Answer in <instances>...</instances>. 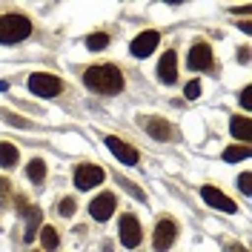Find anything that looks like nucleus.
<instances>
[{
	"label": "nucleus",
	"mask_w": 252,
	"mask_h": 252,
	"mask_svg": "<svg viewBox=\"0 0 252 252\" xmlns=\"http://www.w3.org/2000/svg\"><path fill=\"white\" fill-rule=\"evenodd\" d=\"M83 83H86V89H92L97 94H118V92H124V72L115 63L89 66L83 72Z\"/></svg>",
	"instance_id": "obj_1"
},
{
	"label": "nucleus",
	"mask_w": 252,
	"mask_h": 252,
	"mask_svg": "<svg viewBox=\"0 0 252 252\" xmlns=\"http://www.w3.org/2000/svg\"><path fill=\"white\" fill-rule=\"evenodd\" d=\"M32 34V20L26 15H0V43L15 46Z\"/></svg>",
	"instance_id": "obj_2"
},
{
	"label": "nucleus",
	"mask_w": 252,
	"mask_h": 252,
	"mask_svg": "<svg viewBox=\"0 0 252 252\" xmlns=\"http://www.w3.org/2000/svg\"><path fill=\"white\" fill-rule=\"evenodd\" d=\"M29 92L37 97H58L63 92V80L49 75V72H34L29 78Z\"/></svg>",
	"instance_id": "obj_3"
},
{
	"label": "nucleus",
	"mask_w": 252,
	"mask_h": 252,
	"mask_svg": "<svg viewBox=\"0 0 252 252\" xmlns=\"http://www.w3.org/2000/svg\"><path fill=\"white\" fill-rule=\"evenodd\" d=\"M103 178H106V172H103L100 166H94V163H80L78 169H75V187L86 192V189L103 184Z\"/></svg>",
	"instance_id": "obj_4"
},
{
	"label": "nucleus",
	"mask_w": 252,
	"mask_h": 252,
	"mask_svg": "<svg viewBox=\"0 0 252 252\" xmlns=\"http://www.w3.org/2000/svg\"><path fill=\"white\" fill-rule=\"evenodd\" d=\"M141 241H143V229H141V223H138V218L135 215H124L121 218V244H124L126 250H135Z\"/></svg>",
	"instance_id": "obj_5"
},
{
	"label": "nucleus",
	"mask_w": 252,
	"mask_h": 252,
	"mask_svg": "<svg viewBox=\"0 0 252 252\" xmlns=\"http://www.w3.org/2000/svg\"><path fill=\"white\" fill-rule=\"evenodd\" d=\"M175 238H178V226H175V220L172 218H163L155 226V238H152L155 252H166L175 244Z\"/></svg>",
	"instance_id": "obj_6"
},
{
	"label": "nucleus",
	"mask_w": 252,
	"mask_h": 252,
	"mask_svg": "<svg viewBox=\"0 0 252 252\" xmlns=\"http://www.w3.org/2000/svg\"><path fill=\"white\" fill-rule=\"evenodd\" d=\"M158 43H160V34H158L155 29H149V32H141V34L132 40L129 52H132L135 58H149V55L158 49Z\"/></svg>",
	"instance_id": "obj_7"
},
{
	"label": "nucleus",
	"mask_w": 252,
	"mask_h": 252,
	"mask_svg": "<svg viewBox=\"0 0 252 252\" xmlns=\"http://www.w3.org/2000/svg\"><path fill=\"white\" fill-rule=\"evenodd\" d=\"M106 149H109L121 163H126V166H135V163H138V149L129 146L126 141H121V138H112L109 135V138H106Z\"/></svg>",
	"instance_id": "obj_8"
},
{
	"label": "nucleus",
	"mask_w": 252,
	"mask_h": 252,
	"mask_svg": "<svg viewBox=\"0 0 252 252\" xmlns=\"http://www.w3.org/2000/svg\"><path fill=\"white\" fill-rule=\"evenodd\" d=\"M89 212H92L94 220H109L112 215H115V195H112V192L97 195L92 204H89Z\"/></svg>",
	"instance_id": "obj_9"
},
{
	"label": "nucleus",
	"mask_w": 252,
	"mask_h": 252,
	"mask_svg": "<svg viewBox=\"0 0 252 252\" xmlns=\"http://www.w3.org/2000/svg\"><path fill=\"white\" fill-rule=\"evenodd\" d=\"M201 198H204L212 209H220V212H235V209H238V206L232 204V201H229L218 187H204V189H201Z\"/></svg>",
	"instance_id": "obj_10"
},
{
	"label": "nucleus",
	"mask_w": 252,
	"mask_h": 252,
	"mask_svg": "<svg viewBox=\"0 0 252 252\" xmlns=\"http://www.w3.org/2000/svg\"><path fill=\"white\" fill-rule=\"evenodd\" d=\"M209 66H212V49H209V43H195L189 49V69L204 72Z\"/></svg>",
	"instance_id": "obj_11"
},
{
	"label": "nucleus",
	"mask_w": 252,
	"mask_h": 252,
	"mask_svg": "<svg viewBox=\"0 0 252 252\" xmlns=\"http://www.w3.org/2000/svg\"><path fill=\"white\" fill-rule=\"evenodd\" d=\"M158 78L163 80V83H175L178 80V55H175L172 49L163 52V58L158 63Z\"/></svg>",
	"instance_id": "obj_12"
},
{
	"label": "nucleus",
	"mask_w": 252,
	"mask_h": 252,
	"mask_svg": "<svg viewBox=\"0 0 252 252\" xmlns=\"http://www.w3.org/2000/svg\"><path fill=\"white\" fill-rule=\"evenodd\" d=\"M143 129L155 141H172V126L166 124L163 118H143Z\"/></svg>",
	"instance_id": "obj_13"
},
{
	"label": "nucleus",
	"mask_w": 252,
	"mask_h": 252,
	"mask_svg": "<svg viewBox=\"0 0 252 252\" xmlns=\"http://www.w3.org/2000/svg\"><path fill=\"white\" fill-rule=\"evenodd\" d=\"M23 215H26V244H29L32 238H34V232L43 226V223H40V220H43V212H40V206L29 204V206H23Z\"/></svg>",
	"instance_id": "obj_14"
},
{
	"label": "nucleus",
	"mask_w": 252,
	"mask_h": 252,
	"mask_svg": "<svg viewBox=\"0 0 252 252\" xmlns=\"http://www.w3.org/2000/svg\"><path fill=\"white\" fill-rule=\"evenodd\" d=\"M229 129H232V135H235L238 141H244V146H250V138H252V124L247 115H235L232 121H229Z\"/></svg>",
	"instance_id": "obj_15"
},
{
	"label": "nucleus",
	"mask_w": 252,
	"mask_h": 252,
	"mask_svg": "<svg viewBox=\"0 0 252 252\" xmlns=\"http://www.w3.org/2000/svg\"><path fill=\"white\" fill-rule=\"evenodd\" d=\"M17 158H20V152H17L15 143H0V169H12V166H17Z\"/></svg>",
	"instance_id": "obj_16"
},
{
	"label": "nucleus",
	"mask_w": 252,
	"mask_h": 252,
	"mask_svg": "<svg viewBox=\"0 0 252 252\" xmlns=\"http://www.w3.org/2000/svg\"><path fill=\"white\" fill-rule=\"evenodd\" d=\"M26 178H29L32 184H43V178H46V163H43V158L29 160V166H26Z\"/></svg>",
	"instance_id": "obj_17"
},
{
	"label": "nucleus",
	"mask_w": 252,
	"mask_h": 252,
	"mask_svg": "<svg viewBox=\"0 0 252 252\" xmlns=\"http://www.w3.org/2000/svg\"><path fill=\"white\" fill-rule=\"evenodd\" d=\"M250 155H252V149L241 143V146H229V149L223 152V160H226V163H238V160H247Z\"/></svg>",
	"instance_id": "obj_18"
},
{
	"label": "nucleus",
	"mask_w": 252,
	"mask_h": 252,
	"mask_svg": "<svg viewBox=\"0 0 252 252\" xmlns=\"http://www.w3.org/2000/svg\"><path fill=\"white\" fill-rule=\"evenodd\" d=\"M40 244H43V250H46V252L58 250L61 238H58V232H55V226H43V229H40Z\"/></svg>",
	"instance_id": "obj_19"
},
{
	"label": "nucleus",
	"mask_w": 252,
	"mask_h": 252,
	"mask_svg": "<svg viewBox=\"0 0 252 252\" xmlns=\"http://www.w3.org/2000/svg\"><path fill=\"white\" fill-rule=\"evenodd\" d=\"M86 46L92 49V52L106 49V46H109V34H106V32H94V34H89V37H86Z\"/></svg>",
	"instance_id": "obj_20"
},
{
	"label": "nucleus",
	"mask_w": 252,
	"mask_h": 252,
	"mask_svg": "<svg viewBox=\"0 0 252 252\" xmlns=\"http://www.w3.org/2000/svg\"><path fill=\"white\" fill-rule=\"evenodd\" d=\"M75 209H78V201H75V198H63L61 206H58V212H61L63 218H72V215H75Z\"/></svg>",
	"instance_id": "obj_21"
},
{
	"label": "nucleus",
	"mask_w": 252,
	"mask_h": 252,
	"mask_svg": "<svg viewBox=\"0 0 252 252\" xmlns=\"http://www.w3.org/2000/svg\"><path fill=\"white\" fill-rule=\"evenodd\" d=\"M0 118H3L6 124H12V126H29L26 118H17L15 112H9V109H0Z\"/></svg>",
	"instance_id": "obj_22"
},
{
	"label": "nucleus",
	"mask_w": 252,
	"mask_h": 252,
	"mask_svg": "<svg viewBox=\"0 0 252 252\" xmlns=\"http://www.w3.org/2000/svg\"><path fill=\"white\" fill-rule=\"evenodd\" d=\"M118 184H121V187H124L126 192H132V195H135L138 201H143V198H146V195H143V189H138V187H135V184H129L126 178H118Z\"/></svg>",
	"instance_id": "obj_23"
},
{
	"label": "nucleus",
	"mask_w": 252,
	"mask_h": 252,
	"mask_svg": "<svg viewBox=\"0 0 252 252\" xmlns=\"http://www.w3.org/2000/svg\"><path fill=\"white\" fill-rule=\"evenodd\" d=\"M184 94H187L189 100H195V97L201 94V80H189V83H187V89H184Z\"/></svg>",
	"instance_id": "obj_24"
},
{
	"label": "nucleus",
	"mask_w": 252,
	"mask_h": 252,
	"mask_svg": "<svg viewBox=\"0 0 252 252\" xmlns=\"http://www.w3.org/2000/svg\"><path fill=\"white\" fill-rule=\"evenodd\" d=\"M252 175L250 172H244L241 175V178H238V187H241V192H244V195H252Z\"/></svg>",
	"instance_id": "obj_25"
},
{
	"label": "nucleus",
	"mask_w": 252,
	"mask_h": 252,
	"mask_svg": "<svg viewBox=\"0 0 252 252\" xmlns=\"http://www.w3.org/2000/svg\"><path fill=\"white\" fill-rule=\"evenodd\" d=\"M241 106H244V109H252V86H244V92H241Z\"/></svg>",
	"instance_id": "obj_26"
},
{
	"label": "nucleus",
	"mask_w": 252,
	"mask_h": 252,
	"mask_svg": "<svg viewBox=\"0 0 252 252\" xmlns=\"http://www.w3.org/2000/svg\"><path fill=\"white\" fill-rule=\"evenodd\" d=\"M226 252H250L247 247H241V244H232V247H226Z\"/></svg>",
	"instance_id": "obj_27"
}]
</instances>
